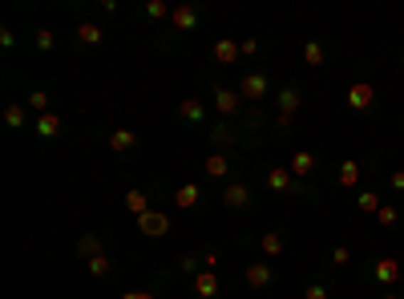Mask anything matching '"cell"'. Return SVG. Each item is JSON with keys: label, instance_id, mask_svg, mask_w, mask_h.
<instances>
[{"label": "cell", "instance_id": "obj_1", "mask_svg": "<svg viewBox=\"0 0 404 299\" xmlns=\"http://www.w3.org/2000/svg\"><path fill=\"white\" fill-rule=\"evenodd\" d=\"M267 190H275V194H307L303 182L291 174L287 166H271V170H267Z\"/></svg>", "mask_w": 404, "mask_h": 299}, {"label": "cell", "instance_id": "obj_2", "mask_svg": "<svg viewBox=\"0 0 404 299\" xmlns=\"http://www.w3.org/2000/svg\"><path fill=\"white\" fill-rule=\"evenodd\" d=\"M376 105V85L372 81H356V85H348V110L352 113H364Z\"/></svg>", "mask_w": 404, "mask_h": 299}, {"label": "cell", "instance_id": "obj_3", "mask_svg": "<svg viewBox=\"0 0 404 299\" xmlns=\"http://www.w3.org/2000/svg\"><path fill=\"white\" fill-rule=\"evenodd\" d=\"M275 101H279V125L287 130L291 117H295V113H299V105H303V93L295 85H287V89H279V93H275Z\"/></svg>", "mask_w": 404, "mask_h": 299}, {"label": "cell", "instance_id": "obj_4", "mask_svg": "<svg viewBox=\"0 0 404 299\" xmlns=\"http://www.w3.org/2000/svg\"><path fill=\"white\" fill-rule=\"evenodd\" d=\"M400 275H404L400 259H388V255H380V259L372 263V279H376L380 287H396V283H400Z\"/></svg>", "mask_w": 404, "mask_h": 299}, {"label": "cell", "instance_id": "obj_5", "mask_svg": "<svg viewBox=\"0 0 404 299\" xmlns=\"http://www.w3.org/2000/svg\"><path fill=\"white\" fill-rule=\"evenodd\" d=\"M243 279H247L251 291H267V287L275 283V271H271V263H267V259H255L251 267L243 271Z\"/></svg>", "mask_w": 404, "mask_h": 299}, {"label": "cell", "instance_id": "obj_6", "mask_svg": "<svg viewBox=\"0 0 404 299\" xmlns=\"http://www.w3.org/2000/svg\"><path fill=\"white\" fill-rule=\"evenodd\" d=\"M223 202H227L230 211H247L255 202V194H251L247 182H227V187H223Z\"/></svg>", "mask_w": 404, "mask_h": 299}, {"label": "cell", "instance_id": "obj_7", "mask_svg": "<svg viewBox=\"0 0 404 299\" xmlns=\"http://www.w3.org/2000/svg\"><path fill=\"white\" fill-rule=\"evenodd\" d=\"M267 93H271V81L263 73H247L239 81V98H247V101H263Z\"/></svg>", "mask_w": 404, "mask_h": 299}, {"label": "cell", "instance_id": "obj_8", "mask_svg": "<svg viewBox=\"0 0 404 299\" xmlns=\"http://www.w3.org/2000/svg\"><path fill=\"white\" fill-rule=\"evenodd\" d=\"M138 231L146 238H162V235H170V219H166L162 211H150V214H142L138 219Z\"/></svg>", "mask_w": 404, "mask_h": 299}, {"label": "cell", "instance_id": "obj_9", "mask_svg": "<svg viewBox=\"0 0 404 299\" xmlns=\"http://www.w3.org/2000/svg\"><path fill=\"white\" fill-rule=\"evenodd\" d=\"M316 166H319V158L312 154V150H295V154H291V162H287V170L295 178H312V174H316Z\"/></svg>", "mask_w": 404, "mask_h": 299}, {"label": "cell", "instance_id": "obj_10", "mask_svg": "<svg viewBox=\"0 0 404 299\" xmlns=\"http://www.w3.org/2000/svg\"><path fill=\"white\" fill-rule=\"evenodd\" d=\"M239 105H243L239 89H227V85L215 89V110L223 113V117H235V113H239Z\"/></svg>", "mask_w": 404, "mask_h": 299}, {"label": "cell", "instance_id": "obj_11", "mask_svg": "<svg viewBox=\"0 0 404 299\" xmlns=\"http://www.w3.org/2000/svg\"><path fill=\"white\" fill-rule=\"evenodd\" d=\"M211 53H215L218 65H235L243 57V53H239V41H235V37H218L215 45H211Z\"/></svg>", "mask_w": 404, "mask_h": 299}, {"label": "cell", "instance_id": "obj_12", "mask_svg": "<svg viewBox=\"0 0 404 299\" xmlns=\"http://www.w3.org/2000/svg\"><path fill=\"white\" fill-rule=\"evenodd\" d=\"M190 287H194L198 299H215L218 295V271H198L194 279H190Z\"/></svg>", "mask_w": 404, "mask_h": 299}, {"label": "cell", "instance_id": "obj_13", "mask_svg": "<svg viewBox=\"0 0 404 299\" xmlns=\"http://www.w3.org/2000/svg\"><path fill=\"white\" fill-rule=\"evenodd\" d=\"M202 174H206V178H215V182H223V178L230 174V158L223 154V150H218V154H211V158L202 162Z\"/></svg>", "mask_w": 404, "mask_h": 299}, {"label": "cell", "instance_id": "obj_14", "mask_svg": "<svg viewBox=\"0 0 404 299\" xmlns=\"http://www.w3.org/2000/svg\"><path fill=\"white\" fill-rule=\"evenodd\" d=\"M33 130H37V137H45V142H53V137H61V117L57 113H41L37 122H33Z\"/></svg>", "mask_w": 404, "mask_h": 299}, {"label": "cell", "instance_id": "obj_15", "mask_svg": "<svg viewBox=\"0 0 404 299\" xmlns=\"http://www.w3.org/2000/svg\"><path fill=\"white\" fill-rule=\"evenodd\" d=\"M198 202H202V190L194 187V182H182V187L174 190V206L178 211H194Z\"/></svg>", "mask_w": 404, "mask_h": 299}, {"label": "cell", "instance_id": "obj_16", "mask_svg": "<svg viewBox=\"0 0 404 299\" xmlns=\"http://www.w3.org/2000/svg\"><path fill=\"white\" fill-rule=\"evenodd\" d=\"M4 125H9V130H25L28 125V105L25 101H9V105H4Z\"/></svg>", "mask_w": 404, "mask_h": 299}, {"label": "cell", "instance_id": "obj_17", "mask_svg": "<svg viewBox=\"0 0 404 299\" xmlns=\"http://www.w3.org/2000/svg\"><path fill=\"white\" fill-rule=\"evenodd\" d=\"M194 21H198L194 4H174V13H170V25H174L178 33H190V28H194Z\"/></svg>", "mask_w": 404, "mask_h": 299}, {"label": "cell", "instance_id": "obj_18", "mask_svg": "<svg viewBox=\"0 0 404 299\" xmlns=\"http://www.w3.org/2000/svg\"><path fill=\"white\" fill-rule=\"evenodd\" d=\"M360 174H364V166H360V162H340L336 182H340L344 190H356V187H360Z\"/></svg>", "mask_w": 404, "mask_h": 299}, {"label": "cell", "instance_id": "obj_19", "mask_svg": "<svg viewBox=\"0 0 404 299\" xmlns=\"http://www.w3.org/2000/svg\"><path fill=\"white\" fill-rule=\"evenodd\" d=\"M283 247H287V238L279 235V231H267V235L259 238V251H263L267 259H279V255H283Z\"/></svg>", "mask_w": 404, "mask_h": 299}, {"label": "cell", "instance_id": "obj_20", "mask_svg": "<svg viewBox=\"0 0 404 299\" xmlns=\"http://www.w3.org/2000/svg\"><path fill=\"white\" fill-rule=\"evenodd\" d=\"M126 211L134 214V219L150 214L154 211V206H150V194H146V190H129V194H126Z\"/></svg>", "mask_w": 404, "mask_h": 299}, {"label": "cell", "instance_id": "obj_21", "mask_svg": "<svg viewBox=\"0 0 404 299\" xmlns=\"http://www.w3.org/2000/svg\"><path fill=\"white\" fill-rule=\"evenodd\" d=\"M178 117H186V122H202V117H206L202 98H182V101H178Z\"/></svg>", "mask_w": 404, "mask_h": 299}, {"label": "cell", "instance_id": "obj_22", "mask_svg": "<svg viewBox=\"0 0 404 299\" xmlns=\"http://www.w3.org/2000/svg\"><path fill=\"white\" fill-rule=\"evenodd\" d=\"M110 150H117V154L138 150V134L134 130H110Z\"/></svg>", "mask_w": 404, "mask_h": 299}, {"label": "cell", "instance_id": "obj_23", "mask_svg": "<svg viewBox=\"0 0 404 299\" xmlns=\"http://www.w3.org/2000/svg\"><path fill=\"white\" fill-rule=\"evenodd\" d=\"M101 37H105V33H101V25H93V21H81V25H77V45H89V49H93V45H101Z\"/></svg>", "mask_w": 404, "mask_h": 299}, {"label": "cell", "instance_id": "obj_24", "mask_svg": "<svg viewBox=\"0 0 404 299\" xmlns=\"http://www.w3.org/2000/svg\"><path fill=\"white\" fill-rule=\"evenodd\" d=\"M356 206H360L364 214H380L384 199H380V190H356Z\"/></svg>", "mask_w": 404, "mask_h": 299}, {"label": "cell", "instance_id": "obj_25", "mask_svg": "<svg viewBox=\"0 0 404 299\" xmlns=\"http://www.w3.org/2000/svg\"><path fill=\"white\" fill-rule=\"evenodd\" d=\"M77 255L89 263V259H97V255H105V247H101L97 235H81V238H77Z\"/></svg>", "mask_w": 404, "mask_h": 299}, {"label": "cell", "instance_id": "obj_26", "mask_svg": "<svg viewBox=\"0 0 404 299\" xmlns=\"http://www.w3.org/2000/svg\"><path fill=\"white\" fill-rule=\"evenodd\" d=\"M142 13L150 16V21H170L174 4H166V0H146V4H142Z\"/></svg>", "mask_w": 404, "mask_h": 299}, {"label": "cell", "instance_id": "obj_27", "mask_svg": "<svg viewBox=\"0 0 404 299\" xmlns=\"http://www.w3.org/2000/svg\"><path fill=\"white\" fill-rule=\"evenodd\" d=\"M25 105H28V113H37V117H41V113H53L49 110V93H45V89H33V93L25 98Z\"/></svg>", "mask_w": 404, "mask_h": 299}, {"label": "cell", "instance_id": "obj_28", "mask_svg": "<svg viewBox=\"0 0 404 299\" xmlns=\"http://www.w3.org/2000/svg\"><path fill=\"white\" fill-rule=\"evenodd\" d=\"M235 125H227V122H218L215 130H211V142H215V146H230V142H235Z\"/></svg>", "mask_w": 404, "mask_h": 299}, {"label": "cell", "instance_id": "obj_29", "mask_svg": "<svg viewBox=\"0 0 404 299\" xmlns=\"http://www.w3.org/2000/svg\"><path fill=\"white\" fill-rule=\"evenodd\" d=\"M324 57H328V53H324V45H319V41H307V45H303V61L307 65H324Z\"/></svg>", "mask_w": 404, "mask_h": 299}, {"label": "cell", "instance_id": "obj_30", "mask_svg": "<svg viewBox=\"0 0 404 299\" xmlns=\"http://www.w3.org/2000/svg\"><path fill=\"white\" fill-rule=\"evenodd\" d=\"M110 271H114V259H110V255H97V259H89V275H93V279H105Z\"/></svg>", "mask_w": 404, "mask_h": 299}, {"label": "cell", "instance_id": "obj_31", "mask_svg": "<svg viewBox=\"0 0 404 299\" xmlns=\"http://www.w3.org/2000/svg\"><path fill=\"white\" fill-rule=\"evenodd\" d=\"M178 271L194 279V275L202 271V255H178Z\"/></svg>", "mask_w": 404, "mask_h": 299}, {"label": "cell", "instance_id": "obj_32", "mask_svg": "<svg viewBox=\"0 0 404 299\" xmlns=\"http://www.w3.org/2000/svg\"><path fill=\"white\" fill-rule=\"evenodd\" d=\"M33 45H37L41 53H53V49H57V37H53V28H37V33H33Z\"/></svg>", "mask_w": 404, "mask_h": 299}, {"label": "cell", "instance_id": "obj_33", "mask_svg": "<svg viewBox=\"0 0 404 299\" xmlns=\"http://www.w3.org/2000/svg\"><path fill=\"white\" fill-rule=\"evenodd\" d=\"M376 219H380V226H396V223H400V211H396V206H388V202H384V206H380V214H376Z\"/></svg>", "mask_w": 404, "mask_h": 299}, {"label": "cell", "instance_id": "obj_34", "mask_svg": "<svg viewBox=\"0 0 404 299\" xmlns=\"http://www.w3.org/2000/svg\"><path fill=\"white\" fill-rule=\"evenodd\" d=\"M331 267H348V263H352V251H348V247H331Z\"/></svg>", "mask_w": 404, "mask_h": 299}, {"label": "cell", "instance_id": "obj_35", "mask_svg": "<svg viewBox=\"0 0 404 299\" xmlns=\"http://www.w3.org/2000/svg\"><path fill=\"white\" fill-rule=\"evenodd\" d=\"M239 53H243V57H255V53H259V41H255V37H243L239 41Z\"/></svg>", "mask_w": 404, "mask_h": 299}, {"label": "cell", "instance_id": "obj_36", "mask_svg": "<svg viewBox=\"0 0 404 299\" xmlns=\"http://www.w3.org/2000/svg\"><path fill=\"white\" fill-rule=\"evenodd\" d=\"M303 299H328V287H324V283H312L307 291H303Z\"/></svg>", "mask_w": 404, "mask_h": 299}, {"label": "cell", "instance_id": "obj_37", "mask_svg": "<svg viewBox=\"0 0 404 299\" xmlns=\"http://www.w3.org/2000/svg\"><path fill=\"white\" fill-rule=\"evenodd\" d=\"M202 271H218V251H206V255H202Z\"/></svg>", "mask_w": 404, "mask_h": 299}, {"label": "cell", "instance_id": "obj_38", "mask_svg": "<svg viewBox=\"0 0 404 299\" xmlns=\"http://www.w3.org/2000/svg\"><path fill=\"white\" fill-rule=\"evenodd\" d=\"M388 182H392V190H400V194H404V170H392Z\"/></svg>", "mask_w": 404, "mask_h": 299}, {"label": "cell", "instance_id": "obj_39", "mask_svg": "<svg viewBox=\"0 0 404 299\" xmlns=\"http://www.w3.org/2000/svg\"><path fill=\"white\" fill-rule=\"evenodd\" d=\"M122 299H138V291H122Z\"/></svg>", "mask_w": 404, "mask_h": 299}, {"label": "cell", "instance_id": "obj_40", "mask_svg": "<svg viewBox=\"0 0 404 299\" xmlns=\"http://www.w3.org/2000/svg\"><path fill=\"white\" fill-rule=\"evenodd\" d=\"M138 299H154V291H138Z\"/></svg>", "mask_w": 404, "mask_h": 299}, {"label": "cell", "instance_id": "obj_41", "mask_svg": "<svg viewBox=\"0 0 404 299\" xmlns=\"http://www.w3.org/2000/svg\"><path fill=\"white\" fill-rule=\"evenodd\" d=\"M380 299H400V295H392V291H384V295H380Z\"/></svg>", "mask_w": 404, "mask_h": 299}]
</instances>
